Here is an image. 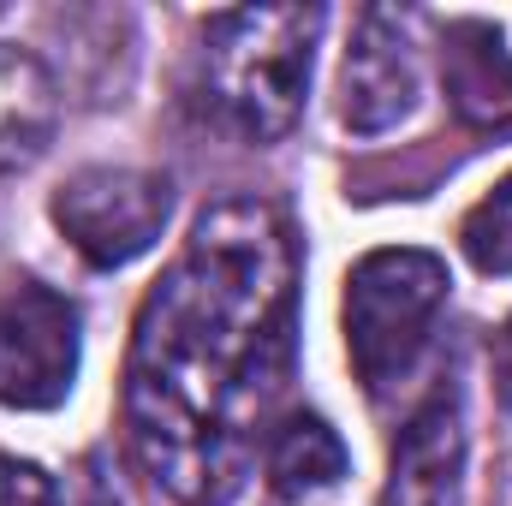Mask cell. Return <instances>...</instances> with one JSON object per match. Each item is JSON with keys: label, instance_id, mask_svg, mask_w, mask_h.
<instances>
[{"label": "cell", "instance_id": "6da1fadb", "mask_svg": "<svg viewBox=\"0 0 512 506\" xmlns=\"http://www.w3.org/2000/svg\"><path fill=\"white\" fill-rule=\"evenodd\" d=\"M298 370V239L268 197H221L137 304L126 441L173 506H227Z\"/></svg>", "mask_w": 512, "mask_h": 506}, {"label": "cell", "instance_id": "7a4b0ae2", "mask_svg": "<svg viewBox=\"0 0 512 506\" xmlns=\"http://www.w3.org/2000/svg\"><path fill=\"white\" fill-rule=\"evenodd\" d=\"M322 6H233L215 12L197 54L203 114L239 143H280L304 120Z\"/></svg>", "mask_w": 512, "mask_h": 506}, {"label": "cell", "instance_id": "3957f363", "mask_svg": "<svg viewBox=\"0 0 512 506\" xmlns=\"http://www.w3.org/2000/svg\"><path fill=\"white\" fill-rule=\"evenodd\" d=\"M447 292H453L447 262L417 245L370 251L346 274V352L370 399H387L399 381H411L435 340Z\"/></svg>", "mask_w": 512, "mask_h": 506}, {"label": "cell", "instance_id": "277c9868", "mask_svg": "<svg viewBox=\"0 0 512 506\" xmlns=\"http://www.w3.org/2000/svg\"><path fill=\"white\" fill-rule=\"evenodd\" d=\"M173 185L149 167H78L54 191V227L90 268H126L167 233Z\"/></svg>", "mask_w": 512, "mask_h": 506}, {"label": "cell", "instance_id": "5b68a950", "mask_svg": "<svg viewBox=\"0 0 512 506\" xmlns=\"http://www.w3.org/2000/svg\"><path fill=\"white\" fill-rule=\"evenodd\" d=\"M84 358V316L66 292L42 280H12L0 292V405L54 411Z\"/></svg>", "mask_w": 512, "mask_h": 506}, {"label": "cell", "instance_id": "8992f818", "mask_svg": "<svg viewBox=\"0 0 512 506\" xmlns=\"http://www.w3.org/2000/svg\"><path fill=\"white\" fill-rule=\"evenodd\" d=\"M423 96V72H417V42H411V18L387 12V6H364L346 66H340V120L358 137H382V131L405 126L417 114Z\"/></svg>", "mask_w": 512, "mask_h": 506}, {"label": "cell", "instance_id": "52a82bcc", "mask_svg": "<svg viewBox=\"0 0 512 506\" xmlns=\"http://www.w3.org/2000/svg\"><path fill=\"white\" fill-rule=\"evenodd\" d=\"M465 459H471L465 393L453 376H441L393 441L382 506H465Z\"/></svg>", "mask_w": 512, "mask_h": 506}, {"label": "cell", "instance_id": "ba28073f", "mask_svg": "<svg viewBox=\"0 0 512 506\" xmlns=\"http://www.w3.org/2000/svg\"><path fill=\"white\" fill-rule=\"evenodd\" d=\"M441 90L465 131H512V48L483 18L441 30Z\"/></svg>", "mask_w": 512, "mask_h": 506}, {"label": "cell", "instance_id": "9c48e42d", "mask_svg": "<svg viewBox=\"0 0 512 506\" xmlns=\"http://www.w3.org/2000/svg\"><path fill=\"white\" fill-rule=\"evenodd\" d=\"M352 471V453L340 441V429L316 411H286L262 447V477L274 489V501L310 506L322 495H334Z\"/></svg>", "mask_w": 512, "mask_h": 506}, {"label": "cell", "instance_id": "30bf717a", "mask_svg": "<svg viewBox=\"0 0 512 506\" xmlns=\"http://www.w3.org/2000/svg\"><path fill=\"white\" fill-rule=\"evenodd\" d=\"M60 126V84L54 72L30 54L0 42V173L30 167Z\"/></svg>", "mask_w": 512, "mask_h": 506}, {"label": "cell", "instance_id": "8fae6325", "mask_svg": "<svg viewBox=\"0 0 512 506\" xmlns=\"http://www.w3.org/2000/svg\"><path fill=\"white\" fill-rule=\"evenodd\" d=\"M459 245L471 256V268H483V274H512V173L459 221Z\"/></svg>", "mask_w": 512, "mask_h": 506}, {"label": "cell", "instance_id": "7c38bea8", "mask_svg": "<svg viewBox=\"0 0 512 506\" xmlns=\"http://www.w3.org/2000/svg\"><path fill=\"white\" fill-rule=\"evenodd\" d=\"M42 506H120V495H114V483H108L102 459L90 453L72 477H54V489H48V501H42Z\"/></svg>", "mask_w": 512, "mask_h": 506}, {"label": "cell", "instance_id": "4fadbf2b", "mask_svg": "<svg viewBox=\"0 0 512 506\" xmlns=\"http://www.w3.org/2000/svg\"><path fill=\"white\" fill-rule=\"evenodd\" d=\"M495 393H501V405L512 411V316L501 322V334H495Z\"/></svg>", "mask_w": 512, "mask_h": 506}]
</instances>
